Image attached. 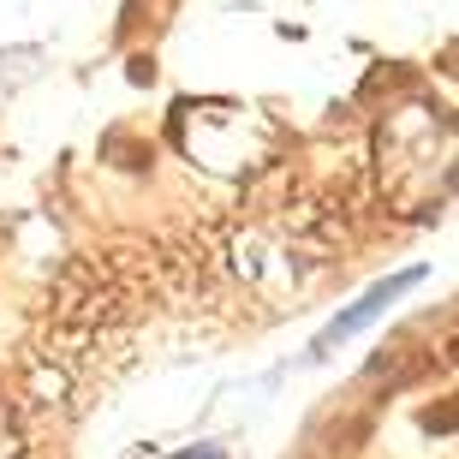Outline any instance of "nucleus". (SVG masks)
Here are the masks:
<instances>
[{
	"label": "nucleus",
	"instance_id": "nucleus-1",
	"mask_svg": "<svg viewBox=\"0 0 459 459\" xmlns=\"http://www.w3.org/2000/svg\"><path fill=\"white\" fill-rule=\"evenodd\" d=\"M411 132L418 143H406L400 126L382 132V179L411 215H424L429 204L447 197V173H454V132L447 119H436L429 108H411Z\"/></svg>",
	"mask_w": 459,
	"mask_h": 459
},
{
	"label": "nucleus",
	"instance_id": "nucleus-2",
	"mask_svg": "<svg viewBox=\"0 0 459 459\" xmlns=\"http://www.w3.org/2000/svg\"><path fill=\"white\" fill-rule=\"evenodd\" d=\"M418 281H424V274H418V269L394 274V281H376V287L364 292V299H358L352 310H341V316H334V323H328L323 334H316V346H310V352H334V346H341V341H352L358 328H370L376 316H382V310H388L394 299H400V292H411V287H418Z\"/></svg>",
	"mask_w": 459,
	"mask_h": 459
},
{
	"label": "nucleus",
	"instance_id": "nucleus-3",
	"mask_svg": "<svg viewBox=\"0 0 459 459\" xmlns=\"http://www.w3.org/2000/svg\"><path fill=\"white\" fill-rule=\"evenodd\" d=\"M18 454H24V447H18V424L0 411V459H18Z\"/></svg>",
	"mask_w": 459,
	"mask_h": 459
}]
</instances>
